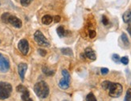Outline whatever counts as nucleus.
<instances>
[{
    "label": "nucleus",
    "mask_w": 131,
    "mask_h": 101,
    "mask_svg": "<svg viewBox=\"0 0 131 101\" xmlns=\"http://www.w3.org/2000/svg\"><path fill=\"white\" fill-rule=\"evenodd\" d=\"M34 91L36 95L40 99H45L49 95V87L44 81H40L35 84L34 86Z\"/></svg>",
    "instance_id": "1"
},
{
    "label": "nucleus",
    "mask_w": 131,
    "mask_h": 101,
    "mask_svg": "<svg viewBox=\"0 0 131 101\" xmlns=\"http://www.w3.org/2000/svg\"><path fill=\"white\" fill-rule=\"evenodd\" d=\"M12 91V86L7 82H0V99H6L10 97Z\"/></svg>",
    "instance_id": "2"
},
{
    "label": "nucleus",
    "mask_w": 131,
    "mask_h": 101,
    "mask_svg": "<svg viewBox=\"0 0 131 101\" xmlns=\"http://www.w3.org/2000/svg\"><path fill=\"white\" fill-rule=\"evenodd\" d=\"M123 87L118 82H112L109 88V95L113 98H117L122 94Z\"/></svg>",
    "instance_id": "3"
},
{
    "label": "nucleus",
    "mask_w": 131,
    "mask_h": 101,
    "mask_svg": "<svg viewBox=\"0 0 131 101\" xmlns=\"http://www.w3.org/2000/svg\"><path fill=\"white\" fill-rule=\"evenodd\" d=\"M34 40H35V41L41 47H49L50 46L49 41L47 40V38L44 36V35L39 30H38L35 32V34H34Z\"/></svg>",
    "instance_id": "4"
},
{
    "label": "nucleus",
    "mask_w": 131,
    "mask_h": 101,
    "mask_svg": "<svg viewBox=\"0 0 131 101\" xmlns=\"http://www.w3.org/2000/svg\"><path fill=\"white\" fill-rule=\"evenodd\" d=\"M62 75H63V78L59 82V87L61 89H67L69 87V83H70V75L68 73V70H62Z\"/></svg>",
    "instance_id": "5"
},
{
    "label": "nucleus",
    "mask_w": 131,
    "mask_h": 101,
    "mask_svg": "<svg viewBox=\"0 0 131 101\" xmlns=\"http://www.w3.org/2000/svg\"><path fill=\"white\" fill-rule=\"evenodd\" d=\"M10 69V62L7 57L0 53V71L3 73L7 72Z\"/></svg>",
    "instance_id": "6"
},
{
    "label": "nucleus",
    "mask_w": 131,
    "mask_h": 101,
    "mask_svg": "<svg viewBox=\"0 0 131 101\" xmlns=\"http://www.w3.org/2000/svg\"><path fill=\"white\" fill-rule=\"evenodd\" d=\"M18 48L23 54L27 55L29 52V43L26 39H22L18 44Z\"/></svg>",
    "instance_id": "7"
},
{
    "label": "nucleus",
    "mask_w": 131,
    "mask_h": 101,
    "mask_svg": "<svg viewBox=\"0 0 131 101\" xmlns=\"http://www.w3.org/2000/svg\"><path fill=\"white\" fill-rule=\"evenodd\" d=\"M8 24H10L12 26H14L16 29H20L22 27V21L20 19L16 17L15 15H10L8 20Z\"/></svg>",
    "instance_id": "8"
},
{
    "label": "nucleus",
    "mask_w": 131,
    "mask_h": 101,
    "mask_svg": "<svg viewBox=\"0 0 131 101\" xmlns=\"http://www.w3.org/2000/svg\"><path fill=\"white\" fill-rule=\"evenodd\" d=\"M27 70V65L26 63H20L18 66V72L20 77V79L22 81H24V77Z\"/></svg>",
    "instance_id": "9"
},
{
    "label": "nucleus",
    "mask_w": 131,
    "mask_h": 101,
    "mask_svg": "<svg viewBox=\"0 0 131 101\" xmlns=\"http://www.w3.org/2000/svg\"><path fill=\"white\" fill-rule=\"evenodd\" d=\"M84 54L86 56V58H88L90 60H96V54L94 53L93 50L91 48H86L84 50Z\"/></svg>",
    "instance_id": "10"
},
{
    "label": "nucleus",
    "mask_w": 131,
    "mask_h": 101,
    "mask_svg": "<svg viewBox=\"0 0 131 101\" xmlns=\"http://www.w3.org/2000/svg\"><path fill=\"white\" fill-rule=\"evenodd\" d=\"M123 21L126 24H131V10H128L122 15Z\"/></svg>",
    "instance_id": "11"
},
{
    "label": "nucleus",
    "mask_w": 131,
    "mask_h": 101,
    "mask_svg": "<svg viewBox=\"0 0 131 101\" xmlns=\"http://www.w3.org/2000/svg\"><path fill=\"white\" fill-rule=\"evenodd\" d=\"M42 23L45 25H49L50 24H52V22L53 21V18L49 15H45L44 16L42 17Z\"/></svg>",
    "instance_id": "12"
},
{
    "label": "nucleus",
    "mask_w": 131,
    "mask_h": 101,
    "mask_svg": "<svg viewBox=\"0 0 131 101\" xmlns=\"http://www.w3.org/2000/svg\"><path fill=\"white\" fill-rule=\"evenodd\" d=\"M56 32H57V34L59 35L60 37H62V36H64L67 35L68 31H65L64 30L63 26H59L57 27V29H56Z\"/></svg>",
    "instance_id": "13"
},
{
    "label": "nucleus",
    "mask_w": 131,
    "mask_h": 101,
    "mask_svg": "<svg viewBox=\"0 0 131 101\" xmlns=\"http://www.w3.org/2000/svg\"><path fill=\"white\" fill-rule=\"evenodd\" d=\"M42 71H43V74H45L47 76H52L54 75V73H55L54 70H50L49 68H48V67L45 66L42 67Z\"/></svg>",
    "instance_id": "14"
},
{
    "label": "nucleus",
    "mask_w": 131,
    "mask_h": 101,
    "mask_svg": "<svg viewBox=\"0 0 131 101\" xmlns=\"http://www.w3.org/2000/svg\"><path fill=\"white\" fill-rule=\"evenodd\" d=\"M10 14L8 13V12H5L1 16V20L3 22V23L5 24H8V20H9V17H10Z\"/></svg>",
    "instance_id": "15"
},
{
    "label": "nucleus",
    "mask_w": 131,
    "mask_h": 101,
    "mask_svg": "<svg viewBox=\"0 0 131 101\" xmlns=\"http://www.w3.org/2000/svg\"><path fill=\"white\" fill-rule=\"evenodd\" d=\"M22 99H23V101H33L30 98V93H29V91H27L25 93L22 94Z\"/></svg>",
    "instance_id": "16"
},
{
    "label": "nucleus",
    "mask_w": 131,
    "mask_h": 101,
    "mask_svg": "<svg viewBox=\"0 0 131 101\" xmlns=\"http://www.w3.org/2000/svg\"><path fill=\"white\" fill-rule=\"evenodd\" d=\"M122 41L124 43V44L126 46H129V39L126 36V33H122Z\"/></svg>",
    "instance_id": "17"
},
{
    "label": "nucleus",
    "mask_w": 131,
    "mask_h": 101,
    "mask_svg": "<svg viewBox=\"0 0 131 101\" xmlns=\"http://www.w3.org/2000/svg\"><path fill=\"white\" fill-rule=\"evenodd\" d=\"M16 90H17V91L18 92H20V93H25V92H27V91H28V90H27V88L26 87H24V85H19L18 87H16Z\"/></svg>",
    "instance_id": "18"
},
{
    "label": "nucleus",
    "mask_w": 131,
    "mask_h": 101,
    "mask_svg": "<svg viewBox=\"0 0 131 101\" xmlns=\"http://www.w3.org/2000/svg\"><path fill=\"white\" fill-rule=\"evenodd\" d=\"M61 52L64 55H68V56H72V49L69 48H64L61 49Z\"/></svg>",
    "instance_id": "19"
},
{
    "label": "nucleus",
    "mask_w": 131,
    "mask_h": 101,
    "mask_svg": "<svg viewBox=\"0 0 131 101\" xmlns=\"http://www.w3.org/2000/svg\"><path fill=\"white\" fill-rule=\"evenodd\" d=\"M111 82H110V81H104L103 82L101 83V87H102V88H103L104 90H109V88H110V85H111Z\"/></svg>",
    "instance_id": "20"
},
{
    "label": "nucleus",
    "mask_w": 131,
    "mask_h": 101,
    "mask_svg": "<svg viewBox=\"0 0 131 101\" xmlns=\"http://www.w3.org/2000/svg\"><path fill=\"white\" fill-rule=\"evenodd\" d=\"M86 101H97L95 97V95L91 92L89 94H88V95L86 96Z\"/></svg>",
    "instance_id": "21"
},
{
    "label": "nucleus",
    "mask_w": 131,
    "mask_h": 101,
    "mask_svg": "<svg viewBox=\"0 0 131 101\" xmlns=\"http://www.w3.org/2000/svg\"><path fill=\"white\" fill-rule=\"evenodd\" d=\"M124 101H131V88H129L127 90Z\"/></svg>",
    "instance_id": "22"
},
{
    "label": "nucleus",
    "mask_w": 131,
    "mask_h": 101,
    "mask_svg": "<svg viewBox=\"0 0 131 101\" xmlns=\"http://www.w3.org/2000/svg\"><path fill=\"white\" fill-rule=\"evenodd\" d=\"M33 0H20V3L22 6L24 7H27L28 5H30L32 3Z\"/></svg>",
    "instance_id": "23"
},
{
    "label": "nucleus",
    "mask_w": 131,
    "mask_h": 101,
    "mask_svg": "<svg viewBox=\"0 0 131 101\" xmlns=\"http://www.w3.org/2000/svg\"><path fill=\"white\" fill-rule=\"evenodd\" d=\"M112 58H113V61H114V62L116 63H119L120 62V57H119V55L118 54H113L112 56Z\"/></svg>",
    "instance_id": "24"
},
{
    "label": "nucleus",
    "mask_w": 131,
    "mask_h": 101,
    "mask_svg": "<svg viewBox=\"0 0 131 101\" xmlns=\"http://www.w3.org/2000/svg\"><path fill=\"white\" fill-rule=\"evenodd\" d=\"M120 61L124 65H127L129 63V58L127 57H122V58H121Z\"/></svg>",
    "instance_id": "25"
},
{
    "label": "nucleus",
    "mask_w": 131,
    "mask_h": 101,
    "mask_svg": "<svg viewBox=\"0 0 131 101\" xmlns=\"http://www.w3.org/2000/svg\"><path fill=\"white\" fill-rule=\"evenodd\" d=\"M38 52H39V54H40V56H42V57H45L46 54H47V51L45 49H39Z\"/></svg>",
    "instance_id": "26"
},
{
    "label": "nucleus",
    "mask_w": 131,
    "mask_h": 101,
    "mask_svg": "<svg viewBox=\"0 0 131 101\" xmlns=\"http://www.w3.org/2000/svg\"><path fill=\"white\" fill-rule=\"evenodd\" d=\"M102 23L104 25H108V24H109V20H108V18L105 15H102Z\"/></svg>",
    "instance_id": "27"
},
{
    "label": "nucleus",
    "mask_w": 131,
    "mask_h": 101,
    "mask_svg": "<svg viewBox=\"0 0 131 101\" xmlns=\"http://www.w3.org/2000/svg\"><path fill=\"white\" fill-rule=\"evenodd\" d=\"M89 36L91 39H93L96 36V32L94 30H90L89 32Z\"/></svg>",
    "instance_id": "28"
},
{
    "label": "nucleus",
    "mask_w": 131,
    "mask_h": 101,
    "mask_svg": "<svg viewBox=\"0 0 131 101\" xmlns=\"http://www.w3.org/2000/svg\"><path fill=\"white\" fill-rule=\"evenodd\" d=\"M101 73L103 75H107L108 73H109V69H107V68H101Z\"/></svg>",
    "instance_id": "29"
},
{
    "label": "nucleus",
    "mask_w": 131,
    "mask_h": 101,
    "mask_svg": "<svg viewBox=\"0 0 131 101\" xmlns=\"http://www.w3.org/2000/svg\"><path fill=\"white\" fill-rule=\"evenodd\" d=\"M60 20H61V18H60V15H56L54 17V22H55V23H59V22L60 21Z\"/></svg>",
    "instance_id": "30"
},
{
    "label": "nucleus",
    "mask_w": 131,
    "mask_h": 101,
    "mask_svg": "<svg viewBox=\"0 0 131 101\" xmlns=\"http://www.w3.org/2000/svg\"><path fill=\"white\" fill-rule=\"evenodd\" d=\"M127 31H128L129 34L130 36H131V24H129V26L127 27Z\"/></svg>",
    "instance_id": "31"
},
{
    "label": "nucleus",
    "mask_w": 131,
    "mask_h": 101,
    "mask_svg": "<svg viewBox=\"0 0 131 101\" xmlns=\"http://www.w3.org/2000/svg\"><path fill=\"white\" fill-rule=\"evenodd\" d=\"M64 101H68V100H64Z\"/></svg>",
    "instance_id": "32"
}]
</instances>
